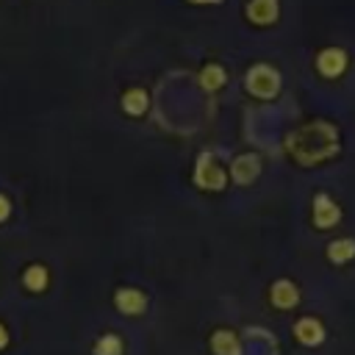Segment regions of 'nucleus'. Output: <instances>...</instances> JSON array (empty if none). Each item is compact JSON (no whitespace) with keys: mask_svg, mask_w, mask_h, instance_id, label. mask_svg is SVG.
<instances>
[{"mask_svg":"<svg viewBox=\"0 0 355 355\" xmlns=\"http://www.w3.org/2000/svg\"><path fill=\"white\" fill-rule=\"evenodd\" d=\"M338 219H341L338 205L327 194H316L313 197V222H316V227H333Z\"/></svg>","mask_w":355,"mask_h":355,"instance_id":"nucleus-3","label":"nucleus"},{"mask_svg":"<svg viewBox=\"0 0 355 355\" xmlns=\"http://www.w3.org/2000/svg\"><path fill=\"white\" fill-rule=\"evenodd\" d=\"M247 17L255 25H272L277 19V0H252L247 6Z\"/></svg>","mask_w":355,"mask_h":355,"instance_id":"nucleus-5","label":"nucleus"},{"mask_svg":"<svg viewBox=\"0 0 355 355\" xmlns=\"http://www.w3.org/2000/svg\"><path fill=\"white\" fill-rule=\"evenodd\" d=\"M225 180H227V175H225V169L216 164L214 153H202L200 161H197V166H194V183H197L200 189L216 191V189L225 186Z\"/></svg>","mask_w":355,"mask_h":355,"instance_id":"nucleus-2","label":"nucleus"},{"mask_svg":"<svg viewBox=\"0 0 355 355\" xmlns=\"http://www.w3.org/2000/svg\"><path fill=\"white\" fill-rule=\"evenodd\" d=\"M200 83L205 92H216L222 83H225V69L219 64H208L202 72H200Z\"/></svg>","mask_w":355,"mask_h":355,"instance_id":"nucleus-12","label":"nucleus"},{"mask_svg":"<svg viewBox=\"0 0 355 355\" xmlns=\"http://www.w3.org/2000/svg\"><path fill=\"white\" fill-rule=\"evenodd\" d=\"M294 333H297V338L302 344H319L324 338V330H322V324L316 319H300L297 327H294Z\"/></svg>","mask_w":355,"mask_h":355,"instance_id":"nucleus-9","label":"nucleus"},{"mask_svg":"<svg viewBox=\"0 0 355 355\" xmlns=\"http://www.w3.org/2000/svg\"><path fill=\"white\" fill-rule=\"evenodd\" d=\"M144 305H147V297H144L141 291H136V288H122V291H116V308H119L122 313H141Z\"/></svg>","mask_w":355,"mask_h":355,"instance_id":"nucleus-7","label":"nucleus"},{"mask_svg":"<svg viewBox=\"0 0 355 355\" xmlns=\"http://www.w3.org/2000/svg\"><path fill=\"white\" fill-rule=\"evenodd\" d=\"M230 172H233V178L239 183H252L258 178V172H261V161L255 155H241V158L233 161V169Z\"/></svg>","mask_w":355,"mask_h":355,"instance_id":"nucleus-6","label":"nucleus"},{"mask_svg":"<svg viewBox=\"0 0 355 355\" xmlns=\"http://www.w3.org/2000/svg\"><path fill=\"white\" fill-rule=\"evenodd\" d=\"M25 286H28L31 291H42V288L47 286V272H44V266H31V269L25 272Z\"/></svg>","mask_w":355,"mask_h":355,"instance_id":"nucleus-13","label":"nucleus"},{"mask_svg":"<svg viewBox=\"0 0 355 355\" xmlns=\"http://www.w3.org/2000/svg\"><path fill=\"white\" fill-rule=\"evenodd\" d=\"M327 258L333 263H347L349 258H355V241L352 239H338L327 247Z\"/></svg>","mask_w":355,"mask_h":355,"instance_id":"nucleus-10","label":"nucleus"},{"mask_svg":"<svg viewBox=\"0 0 355 355\" xmlns=\"http://www.w3.org/2000/svg\"><path fill=\"white\" fill-rule=\"evenodd\" d=\"M8 214H11V205H8V200H6L3 194H0V222H3V219H6Z\"/></svg>","mask_w":355,"mask_h":355,"instance_id":"nucleus-15","label":"nucleus"},{"mask_svg":"<svg viewBox=\"0 0 355 355\" xmlns=\"http://www.w3.org/2000/svg\"><path fill=\"white\" fill-rule=\"evenodd\" d=\"M94 352H97V355H119V352H122V341H119L116 336H103V338L97 341Z\"/></svg>","mask_w":355,"mask_h":355,"instance_id":"nucleus-14","label":"nucleus"},{"mask_svg":"<svg viewBox=\"0 0 355 355\" xmlns=\"http://www.w3.org/2000/svg\"><path fill=\"white\" fill-rule=\"evenodd\" d=\"M6 341H8V336H6V327L0 324V347H6Z\"/></svg>","mask_w":355,"mask_h":355,"instance_id":"nucleus-16","label":"nucleus"},{"mask_svg":"<svg viewBox=\"0 0 355 355\" xmlns=\"http://www.w3.org/2000/svg\"><path fill=\"white\" fill-rule=\"evenodd\" d=\"M247 89L255 97H275L277 89H280V75L272 67H266V64H255L247 72Z\"/></svg>","mask_w":355,"mask_h":355,"instance_id":"nucleus-1","label":"nucleus"},{"mask_svg":"<svg viewBox=\"0 0 355 355\" xmlns=\"http://www.w3.org/2000/svg\"><path fill=\"white\" fill-rule=\"evenodd\" d=\"M191 3H219V0H191Z\"/></svg>","mask_w":355,"mask_h":355,"instance_id":"nucleus-17","label":"nucleus"},{"mask_svg":"<svg viewBox=\"0 0 355 355\" xmlns=\"http://www.w3.org/2000/svg\"><path fill=\"white\" fill-rule=\"evenodd\" d=\"M316 67H319V72H322L324 78H338V75L344 72V67H347V55H344V50H338V47L322 50L319 58H316Z\"/></svg>","mask_w":355,"mask_h":355,"instance_id":"nucleus-4","label":"nucleus"},{"mask_svg":"<svg viewBox=\"0 0 355 355\" xmlns=\"http://www.w3.org/2000/svg\"><path fill=\"white\" fill-rule=\"evenodd\" d=\"M122 108H125L130 116L144 114V108H147V94H144V89H130V92H125V94H122Z\"/></svg>","mask_w":355,"mask_h":355,"instance_id":"nucleus-11","label":"nucleus"},{"mask_svg":"<svg viewBox=\"0 0 355 355\" xmlns=\"http://www.w3.org/2000/svg\"><path fill=\"white\" fill-rule=\"evenodd\" d=\"M297 300H300V294H297V286H294V283H288V280H277V283H275V288H272V302H275L277 308H291Z\"/></svg>","mask_w":355,"mask_h":355,"instance_id":"nucleus-8","label":"nucleus"}]
</instances>
